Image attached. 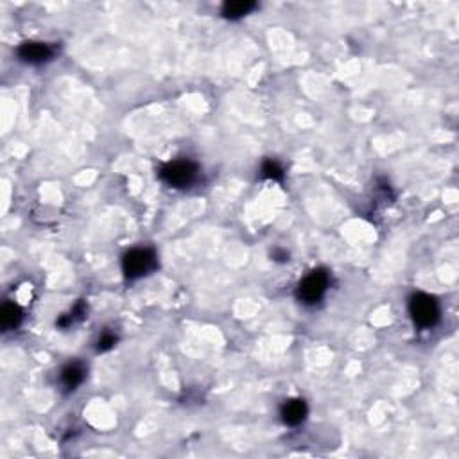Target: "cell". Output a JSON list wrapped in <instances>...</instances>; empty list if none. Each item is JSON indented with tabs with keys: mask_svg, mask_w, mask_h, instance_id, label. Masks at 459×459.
<instances>
[{
	"mask_svg": "<svg viewBox=\"0 0 459 459\" xmlns=\"http://www.w3.org/2000/svg\"><path fill=\"white\" fill-rule=\"evenodd\" d=\"M307 413H309V408H307V403L300 399L294 400H287V402L282 405V420L283 423H287L291 427H296L303 422L307 418Z\"/></svg>",
	"mask_w": 459,
	"mask_h": 459,
	"instance_id": "cell-7",
	"label": "cell"
},
{
	"mask_svg": "<svg viewBox=\"0 0 459 459\" xmlns=\"http://www.w3.org/2000/svg\"><path fill=\"white\" fill-rule=\"evenodd\" d=\"M160 178L169 187L185 189V187H191L196 181V178H198V165L191 162V160H176V162L167 163L160 171Z\"/></svg>",
	"mask_w": 459,
	"mask_h": 459,
	"instance_id": "cell-3",
	"label": "cell"
},
{
	"mask_svg": "<svg viewBox=\"0 0 459 459\" xmlns=\"http://www.w3.org/2000/svg\"><path fill=\"white\" fill-rule=\"evenodd\" d=\"M262 176L268 178V180L280 181V180H283V169L280 167L279 162H274V160H268V162L262 165Z\"/></svg>",
	"mask_w": 459,
	"mask_h": 459,
	"instance_id": "cell-10",
	"label": "cell"
},
{
	"mask_svg": "<svg viewBox=\"0 0 459 459\" xmlns=\"http://www.w3.org/2000/svg\"><path fill=\"white\" fill-rule=\"evenodd\" d=\"M115 343H117L115 336H113L112 332H104L97 341V352H106V350L113 348V344Z\"/></svg>",
	"mask_w": 459,
	"mask_h": 459,
	"instance_id": "cell-11",
	"label": "cell"
},
{
	"mask_svg": "<svg viewBox=\"0 0 459 459\" xmlns=\"http://www.w3.org/2000/svg\"><path fill=\"white\" fill-rule=\"evenodd\" d=\"M54 51L51 45L42 42H25L19 47V58L29 65H42L52 60Z\"/></svg>",
	"mask_w": 459,
	"mask_h": 459,
	"instance_id": "cell-5",
	"label": "cell"
},
{
	"mask_svg": "<svg viewBox=\"0 0 459 459\" xmlns=\"http://www.w3.org/2000/svg\"><path fill=\"white\" fill-rule=\"evenodd\" d=\"M329 273L323 269L312 271L311 274H307L305 279L298 285V300L303 302L305 305H314L325 296L327 289H329Z\"/></svg>",
	"mask_w": 459,
	"mask_h": 459,
	"instance_id": "cell-4",
	"label": "cell"
},
{
	"mask_svg": "<svg viewBox=\"0 0 459 459\" xmlns=\"http://www.w3.org/2000/svg\"><path fill=\"white\" fill-rule=\"evenodd\" d=\"M257 4L255 2H250V0H233V2H226L223 5V14L226 19H242V16H246L248 13L255 10Z\"/></svg>",
	"mask_w": 459,
	"mask_h": 459,
	"instance_id": "cell-8",
	"label": "cell"
},
{
	"mask_svg": "<svg viewBox=\"0 0 459 459\" xmlns=\"http://www.w3.org/2000/svg\"><path fill=\"white\" fill-rule=\"evenodd\" d=\"M84 377H86V368L81 362H70L61 370L60 382L65 391H75L84 382Z\"/></svg>",
	"mask_w": 459,
	"mask_h": 459,
	"instance_id": "cell-6",
	"label": "cell"
},
{
	"mask_svg": "<svg viewBox=\"0 0 459 459\" xmlns=\"http://www.w3.org/2000/svg\"><path fill=\"white\" fill-rule=\"evenodd\" d=\"M409 312L413 316V321L422 329H431L440 321V305L432 296L418 292L409 302Z\"/></svg>",
	"mask_w": 459,
	"mask_h": 459,
	"instance_id": "cell-2",
	"label": "cell"
},
{
	"mask_svg": "<svg viewBox=\"0 0 459 459\" xmlns=\"http://www.w3.org/2000/svg\"><path fill=\"white\" fill-rule=\"evenodd\" d=\"M22 321V311L19 305L14 303H4L2 311H0V325L4 330H13L20 325Z\"/></svg>",
	"mask_w": 459,
	"mask_h": 459,
	"instance_id": "cell-9",
	"label": "cell"
},
{
	"mask_svg": "<svg viewBox=\"0 0 459 459\" xmlns=\"http://www.w3.org/2000/svg\"><path fill=\"white\" fill-rule=\"evenodd\" d=\"M156 264V255L153 250L134 248V250L128 251L122 259V271H124L126 279L137 280L154 271Z\"/></svg>",
	"mask_w": 459,
	"mask_h": 459,
	"instance_id": "cell-1",
	"label": "cell"
}]
</instances>
